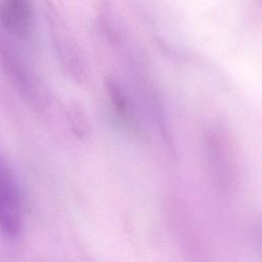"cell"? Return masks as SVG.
Segmentation results:
<instances>
[{"label": "cell", "mask_w": 262, "mask_h": 262, "mask_svg": "<svg viewBox=\"0 0 262 262\" xmlns=\"http://www.w3.org/2000/svg\"><path fill=\"white\" fill-rule=\"evenodd\" d=\"M68 117L72 131L80 138L85 137L90 130L89 119L84 106L76 100H71L68 107Z\"/></svg>", "instance_id": "cell-3"}, {"label": "cell", "mask_w": 262, "mask_h": 262, "mask_svg": "<svg viewBox=\"0 0 262 262\" xmlns=\"http://www.w3.org/2000/svg\"><path fill=\"white\" fill-rule=\"evenodd\" d=\"M0 17L3 26L18 37L28 35L32 27L33 11L29 0H2Z\"/></svg>", "instance_id": "cell-1"}, {"label": "cell", "mask_w": 262, "mask_h": 262, "mask_svg": "<svg viewBox=\"0 0 262 262\" xmlns=\"http://www.w3.org/2000/svg\"><path fill=\"white\" fill-rule=\"evenodd\" d=\"M103 82H104V88L110 98L112 107L116 112L117 116L122 121H124V124L130 130L131 128L136 129V123L130 113L128 100L118 81L113 76H105Z\"/></svg>", "instance_id": "cell-2"}]
</instances>
